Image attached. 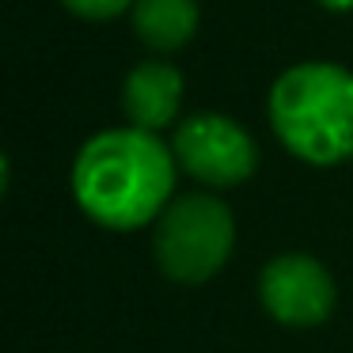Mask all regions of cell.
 <instances>
[{"label":"cell","instance_id":"cell-10","mask_svg":"<svg viewBox=\"0 0 353 353\" xmlns=\"http://www.w3.org/2000/svg\"><path fill=\"white\" fill-rule=\"evenodd\" d=\"M4 190H8V156L0 152V198H4Z\"/></svg>","mask_w":353,"mask_h":353},{"label":"cell","instance_id":"cell-7","mask_svg":"<svg viewBox=\"0 0 353 353\" xmlns=\"http://www.w3.org/2000/svg\"><path fill=\"white\" fill-rule=\"evenodd\" d=\"M133 31L145 46L179 50L198 31V4L194 0H137L133 4Z\"/></svg>","mask_w":353,"mask_h":353},{"label":"cell","instance_id":"cell-5","mask_svg":"<svg viewBox=\"0 0 353 353\" xmlns=\"http://www.w3.org/2000/svg\"><path fill=\"white\" fill-rule=\"evenodd\" d=\"M259 296L266 312L285 327H315L334 312V277L327 274L323 262L312 254H277L266 262L259 277Z\"/></svg>","mask_w":353,"mask_h":353},{"label":"cell","instance_id":"cell-1","mask_svg":"<svg viewBox=\"0 0 353 353\" xmlns=\"http://www.w3.org/2000/svg\"><path fill=\"white\" fill-rule=\"evenodd\" d=\"M171 186L175 152H168L156 133L133 125L95 133L72 163V194L80 209L114 232L156 224L171 205Z\"/></svg>","mask_w":353,"mask_h":353},{"label":"cell","instance_id":"cell-3","mask_svg":"<svg viewBox=\"0 0 353 353\" xmlns=\"http://www.w3.org/2000/svg\"><path fill=\"white\" fill-rule=\"evenodd\" d=\"M232 243H236L232 209L213 194H183L156 216L152 251L171 281H209L228 262Z\"/></svg>","mask_w":353,"mask_h":353},{"label":"cell","instance_id":"cell-9","mask_svg":"<svg viewBox=\"0 0 353 353\" xmlns=\"http://www.w3.org/2000/svg\"><path fill=\"white\" fill-rule=\"evenodd\" d=\"M319 4L330 12H353V0H319Z\"/></svg>","mask_w":353,"mask_h":353},{"label":"cell","instance_id":"cell-8","mask_svg":"<svg viewBox=\"0 0 353 353\" xmlns=\"http://www.w3.org/2000/svg\"><path fill=\"white\" fill-rule=\"evenodd\" d=\"M69 12H77V16L84 19H114L122 16L125 8H133L137 0H61Z\"/></svg>","mask_w":353,"mask_h":353},{"label":"cell","instance_id":"cell-6","mask_svg":"<svg viewBox=\"0 0 353 353\" xmlns=\"http://www.w3.org/2000/svg\"><path fill=\"white\" fill-rule=\"evenodd\" d=\"M183 103V77L168 61H141L122 84V110L133 130L156 133L175 122Z\"/></svg>","mask_w":353,"mask_h":353},{"label":"cell","instance_id":"cell-2","mask_svg":"<svg viewBox=\"0 0 353 353\" xmlns=\"http://www.w3.org/2000/svg\"><path fill=\"white\" fill-rule=\"evenodd\" d=\"M270 125L296 160L330 168L353 156V72L330 61L285 69L270 88Z\"/></svg>","mask_w":353,"mask_h":353},{"label":"cell","instance_id":"cell-4","mask_svg":"<svg viewBox=\"0 0 353 353\" xmlns=\"http://www.w3.org/2000/svg\"><path fill=\"white\" fill-rule=\"evenodd\" d=\"M175 163L209 186H239L254 175L259 148L251 133L224 114H194L175 130Z\"/></svg>","mask_w":353,"mask_h":353}]
</instances>
